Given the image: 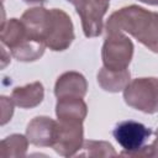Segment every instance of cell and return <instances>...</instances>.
Returning <instances> with one entry per match:
<instances>
[{"instance_id":"cell-1","label":"cell","mask_w":158,"mask_h":158,"mask_svg":"<svg viewBox=\"0 0 158 158\" xmlns=\"http://www.w3.org/2000/svg\"><path fill=\"white\" fill-rule=\"evenodd\" d=\"M21 20L28 35L43 42L51 51L63 52L70 47L75 38L72 19L60 9L31 7L22 14Z\"/></svg>"},{"instance_id":"cell-2","label":"cell","mask_w":158,"mask_h":158,"mask_svg":"<svg viewBox=\"0 0 158 158\" xmlns=\"http://www.w3.org/2000/svg\"><path fill=\"white\" fill-rule=\"evenodd\" d=\"M106 33L127 32L149 51L158 53V12L128 5L112 12L106 21Z\"/></svg>"},{"instance_id":"cell-3","label":"cell","mask_w":158,"mask_h":158,"mask_svg":"<svg viewBox=\"0 0 158 158\" xmlns=\"http://www.w3.org/2000/svg\"><path fill=\"white\" fill-rule=\"evenodd\" d=\"M125 102L141 112H158V78L144 77L131 80L123 89Z\"/></svg>"},{"instance_id":"cell-4","label":"cell","mask_w":158,"mask_h":158,"mask_svg":"<svg viewBox=\"0 0 158 158\" xmlns=\"http://www.w3.org/2000/svg\"><path fill=\"white\" fill-rule=\"evenodd\" d=\"M133 43L123 32H109L101 48V59L105 68L125 70L133 57Z\"/></svg>"},{"instance_id":"cell-5","label":"cell","mask_w":158,"mask_h":158,"mask_svg":"<svg viewBox=\"0 0 158 158\" xmlns=\"http://www.w3.org/2000/svg\"><path fill=\"white\" fill-rule=\"evenodd\" d=\"M73 4L80 17L85 37H99L104 30V16L106 15L110 0H67Z\"/></svg>"},{"instance_id":"cell-6","label":"cell","mask_w":158,"mask_h":158,"mask_svg":"<svg viewBox=\"0 0 158 158\" xmlns=\"http://www.w3.org/2000/svg\"><path fill=\"white\" fill-rule=\"evenodd\" d=\"M112 135L116 142L122 147V152L120 154L125 157H133L147 144V141L152 135V130L141 122L126 120L115 126Z\"/></svg>"},{"instance_id":"cell-7","label":"cell","mask_w":158,"mask_h":158,"mask_svg":"<svg viewBox=\"0 0 158 158\" xmlns=\"http://www.w3.org/2000/svg\"><path fill=\"white\" fill-rule=\"evenodd\" d=\"M84 143L83 122L58 121L56 139L52 146L56 153L62 157H73L81 149Z\"/></svg>"},{"instance_id":"cell-8","label":"cell","mask_w":158,"mask_h":158,"mask_svg":"<svg viewBox=\"0 0 158 158\" xmlns=\"http://www.w3.org/2000/svg\"><path fill=\"white\" fill-rule=\"evenodd\" d=\"M57 126L58 121H54L48 116H36L28 122L26 136L33 146L52 147L56 139Z\"/></svg>"},{"instance_id":"cell-9","label":"cell","mask_w":158,"mask_h":158,"mask_svg":"<svg viewBox=\"0 0 158 158\" xmlns=\"http://www.w3.org/2000/svg\"><path fill=\"white\" fill-rule=\"evenodd\" d=\"M88 91V81L85 77L79 72H65L60 74L54 84L56 98L64 96H79L84 98Z\"/></svg>"},{"instance_id":"cell-10","label":"cell","mask_w":158,"mask_h":158,"mask_svg":"<svg viewBox=\"0 0 158 158\" xmlns=\"http://www.w3.org/2000/svg\"><path fill=\"white\" fill-rule=\"evenodd\" d=\"M88 115V106L83 98L64 96L58 98L56 104V116L58 121L84 122Z\"/></svg>"},{"instance_id":"cell-11","label":"cell","mask_w":158,"mask_h":158,"mask_svg":"<svg viewBox=\"0 0 158 158\" xmlns=\"http://www.w3.org/2000/svg\"><path fill=\"white\" fill-rule=\"evenodd\" d=\"M11 99L21 109H33L44 99V88L41 81H33L23 86H16L11 93Z\"/></svg>"},{"instance_id":"cell-12","label":"cell","mask_w":158,"mask_h":158,"mask_svg":"<svg viewBox=\"0 0 158 158\" xmlns=\"http://www.w3.org/2000/svg\"><path fill=\"white\" fill-rule=\"evenodd\" d=\"M28 37L27 28L23 21L20 19H9L7 21H2L0 30V40L4 46H6L10 51L16 48L20 43H22Z\"/></svg>"},{"instance_id":"cell-13","label":"cell","mask_w":158,"mask_h":158,"mask_svg":"<svg viewBox=\"0 0 158 158\" xmlns=\"http://www.w3.org/2000/svg\"><path fill=\"white\" fill-rule=\"evenodd\" d=\"M131 74L128 69L125 70H111L102 67L98 73V83L100 88L109 93L122 91L126 85L131 81Z\"/></svg>"},{"instance_id":"cell-14","label":"cell","mask_w":158,"mask_h":158,"mask_svg":"<svg viewBox=\"0 0 158 158\" xmlns=\"http://www.w3.org/2000/svg\"><path fill=\"white\" fill-rule=\"evenodd\" d=\"M44 49L46 44L43 42L37 41L28 35V37L22 43H20L10 52L11 56L20 62H35L43 56Z\"/></svg>"},{"instance_id":"cell-15","label":"cell","mask_w":158,"mask_h":158,"mask_svg":"<svg viewBox=\"0 0 158 158\" xmlns=\"http://www.w3.org/2000/svg\"><path fill=\"white\" fill-rule=\"evenodd\" d=\"M28 142L30 141H28L27 136H23L20 133H12L1 141L0 154L2 157L22 158L27 153Z\"/></svg>"},{"instance_id":"cell-16","label":"cell","mask_w":158,"mask_h":158,"mask_svg":"<svg viewBox=\"0 0 158 158\" xmlns=\"http://www.w3.org/2000/svg\"><path fill=\"white\" fill-rule=\"evenodd\" d=\"M80 157H115L117 152L114 149L112 144L106 141H84L81 151L77 153Z\"/></svg>"},{"instance_id":"cell-17","label":"cell","mask_w":158,"mask_h":158,"mask_svg":"<svg viewBox=\"0 0 158 158\" xmlns=\"http://www.w3.org/2000/svg\"><path fill=\"white\" fill-rule=\"evenodd\" d=\"M135 158L137 157H146V158H158V127L156 130V138L146 144L141 151H138L135 156Z\"/></svg>"},{"instance_id":"cell-18","label":"cell","mask_w":158,"mask_h":158,"mask_svg":"<svg viewBox=\"0 0 158 158\" xmlns=\"http://www.w3.org/2000/svg\"><path fill=\"white\" fill-rule=\"evenodd\" d=\"M14 101L12 99H9L7 96H1V106H2V111H1V125L4 126L6 122H9L12 117L14 114Z\"/></svg>"},{"instance_id":"cell-19","label":"cell","mask_w":158,"mask_h":158,"mask_svg":"<svg viewBox=\"0 0 158 158\" xmlns=\"http://www.w3.org/2000/svg\"><path fill=\"white\" fill-rule=\"evenodd\" d=\"M141 2H144L147 5H152V6H158V0H138Z\"/></svg>"},{"instance_id":"cell-20","label":"cell","mask_w":158,"mask_h":158,"mask_svg":"<svg viewBox=\"0 0 158 158\" xmlns=\"http://www.w3.org/2000/svg\"><path fill=\"white\" fill-rule=\"evenodd\" d=\"M25 2H28V4H42L47 0H23Z\"/></svg>"}]
</instances>
